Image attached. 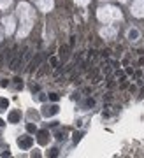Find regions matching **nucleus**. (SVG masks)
<instances>
[{
	"mask_svg": "<svg viewBox=\"0 0 144 158\" xmlns=\"http://www.w3.org/2000/svg\"><path fill=\"white\" fill-rule=\"evenodd\" d=\"M18 146L23 148V149H30V148L34 146V137H30V135L19 137V139H18Z\"/></svg>",
	"mask_w": 144,
	"mask_h": 158,
	"instance_id": "obj_1",
	"label": "nucleus"
},
{
	"mask_svg": "<svg viewBox=\"0 0 144 158\" xmlns=\"http://www.w3.org/2000/svg\"><path fill=\"white\" fill-rule=\"evenodd\" d=\"M30 60H32V47H26V49H25V53L21 55V60H19V67H21V65H26Z\"/></svg>",
	"mask_w": 144,
	"mask_h": 158,
	"instance_id": "obj_2",
	"label": "nucleus"
},
{
	"mask_svg": "<svg viewBox=\"0 0 144 158\" xmlns=\"http://www.w3.org/2000/svg\"><path fill=\"white\" fill-rule=\"evenodd\" d=\"M9 123H19L21 121V112L19 111H11L9 112V116H7Z\"/></svg>",
	"mask_w": 144,
	"mask_h": 158,
	"instance_id": "obj_3",
	"label": "nucleus"
},
{
	"mask_svg": "<svg viewBox=\"0 0 144 158\" xmlns=\"http://www.w3.org/2000/svg\"><path fill=\"white\" fill-rule=\"evenodd\" d=\"M39 65H40V55H37V56L30 62V65H28V69L26 70H28V72H35V70L39 69Z\"/></svg>",
	"mask_w": 144,
	"mask_h": 158,
	"instance_id": "obj_4",
	"label": "nucleus"
},
{
	"mask_svg": "<svg viewBox=\"0 0 144 158\" xmlns=\"http://www.w3.org/2000/svg\"><path fill=\"white\" fill-rule=\"evenodd\" d=\"M69 49H70V47L65 46V44H63V46H60V49H58V55H60V58H62V60L69 56Z\"/></svg>",
	"mask_w": 144,
	"mask_h": 158,
	"instance_id": "obj_5",
	"label": "nucleus"
},
{
	"mask_svg": "<svg viewBox=\"0 0 144 158\" xmlns=\"http://www.w3.org/2000/svg\"><path fill=\"white\" fill-rule=\"evenodd\" d=\"M46 139H47V132L46 130H40L39 132V142L40 144H46Z\"/></svg>",
	"mask_w": 144,
	"mask_h": 158,
	"instance_id": "obj_6",
	"label": "nucleus"
},
{
	"mask_svg": "<svg viewBox=\"0 0 144 158\" xmlns=\"http://www.w3.org/2000/svg\"><path fill=\"white\" fill-rule=\"evenodd\" d=\"M46 74V65H39V69H37V77H42Z\"/></svg>",
	"mask_w": 144,
	"mask_h": 158,
	"instance_id": "obj_7",
	"label": "nucleus"
},
{
	"mask_svg": "<svg viewBox=\"0 0 144 158\" xmlns=\"http://www.w3.org/2000/svg\"><path fill=\"white\" fill-rule=\"evenodd\" d=\"M9 107V100L7 99H0V111H4V109H7Z\"/></svg>",
	"mask_w": 144,
	"mask_h": 158,
	"instance_id": "obj_8",
	"label": "nucleus"
},
{
	"mask_svg": "<svg viewBox=\"0 0 144 158\" xmlns=\"http://www.w3.org/2000/svg\"><path fill=\"white\" fill-rule=\"evenodd\" d=\"M49 65L51 67H58V56H51L49 58Z\"/></svg>",
	"mask_w": 144,
	"mask_h": 158,
	"instance_id": "obj_9",
	"label": "nucleus"
},
{
	"mask_svg": "<svg viewBox=\"0 0 144 158\" xmlns=\"http://www.w3.org/2000/svg\"><path fill=\"white\" fill-rule=\"evenodd\" d=\"M35 130H37V128H35L34 123H28V125H26V132H28V134H34Z\"/></svg>",
	"mask_w": 144,
	"mask_h": 158,
	"instance_id": "obj_10",
	"label": "nucleus"
},
{
	"mask_svg": "<svg viewBox=\"0 0 144 158\" xmlns=\"http://www.w3.org/2000/svg\"><path fill=\"white\" fill-rule=\"evenodd\" d=\"M93 58H97V51L95 49H90L88 51V60H93Z\"/></svg>",
	"mask_w": 144,
	"mask_h": 158,
	"instance_id": "obj_11",
	"label": "nucleus"
},
{
	"mask_svg": "<svg viewBox=\"0 0 144 158\" xmlns=\"http://www.w3.org/2000/svg\"><path fill=\"white\" fill-rule=\"evenodd\" d=\"M56 112H58V105H53V107H49L47 114H56Z\"/></svg>",
	"mask_w": 144,
	"mask_h": 158,
	"instance_id": "obj_12",
	"label": "nucleus"
},
{
	"mask_svg": "<svg viewBox=\"0 0 144 158\" xmlns=\"http://www.w3.org/2000/svg\"><path fill=\"white\" fill-rule=\"evenodd\" d=\"M72 137H74V139H72L74 142H79V139H81V134H79V132H74V135H72Z\"/></svg>",
	"mask_w": 144,
	"mask_h": 158,
	"instance_id": "obj_13",
	"label": "nucleus"
},
{
	"mask_svg": "<svg viewBox=\"0 0 144 158\" xmlns=\"http://www.w3.org/2000/svg\"><path fill=\"white\" fill-rule=\"evenodd\" d=\"M86 105L88 107H93L95 105V99H86Z\"/></svg>",
	"mask_w": 144,
	"mask_h": 158,
	"instance_id": "obj_14",
	"label": "nucleus"
},
{
	"mask_svg": "<svg viewBox=\"0 0 144 158\" xmlns=\"http://www.w3.org/2000/svg\"><path fill=\"white\" fill-rule=\"evenodd\" d=\"M56 155H58V149L56 148H53L51 151H49V156H56Z\"/></svg>",
	"mask_w": 144,
	"mask_h": 158,
	"instance_id": "obj_15",
	"label": "nucleus"
},
{
	"mask_svg": "<svg viewBox=\"0 0 144 158\" xmlns=\"http://www.w3.org/2000/svg\"><path fill=\"white\" fill-rule=\"evenodd\" d=\"M49 99H51L53 102H56V100H58V95L56 93H49Z\"/></svg>",
	"mask_w": 144,
	"mask_h": 158,
	"instance_id": "obj_16",
	"label": "nucleus"
},
{
	"mask_svg": "<svg viewBox=\"0 0 144 158\" xmlns=\"http://www.w3.org/2000/svg\"><path fill=\"white\" fill-rule=\"evenodd\" d=\"M74 44H76V37H74V35H72V37H70V42H69V47H72V46H74Z\"/></svg>",
	"mask_w": 144,
	"mask_h": 158,
	"instance_id": "obj_17",
	"label": "nucleus"
},
{
	"mask_svg": "<svg viewBox=\"0 0 144 158\" xmlns=\"http://www.w3.org/2000/svg\"><path fill=\"white\" fill-rule=\"evenodd\" d=\"M104 99L107 100V102H111V100H113V95H111V93H107V95H104Z\"/></svg>",
	"mask_w": 144,
	"mask_h": 158,
	"instance_id": "obj_18",
	"label": "nucleus"
},
{
	"mask_svg": "<svg viewBox=\"0 0 144 158\" xmlns=\"http://www.w3.org/2000/svg\"><path fill=\"white\" fill-rule=\"evenodd\" d=\"M125 74H128V76H132V74H134V70L130 69V67H127V70H125Z\"/></svg>",
	"mask_w": 144,
	"mask_h": 158,
	"instance_id": "obj_19",
	"label": "nucleus"
},
{
	"mask_svg": "<svg viewBox=\"0 0 144 158\" xmlns=\"http://www.w3.org/2000/svg\"><path fill=\"white\" fill-rule=\"evenodd\" d=\"M102 56H105V58H107V56H109V49H104V51H102Z\"/></svg>",
	"mask_w": 144,
	"mask_h": 158,
	"instance_id": "obj_20",
	"label": "nucleus"
},
{
	"mask_svg": "<svg viewBox=\"0 0 144 158\" xmlns=\"http://www.w3.org/2000/svg\"><path fill=\"white\" fill-rule=\"evenodd\" d=\"M14 83H16L18 86H19V84H21V77H14Z\"/></svg>",
	"mask_w": 144,
	"mask_h": 158,
	"instance_id": "obj_21",
	"label": "nucleus"
},
{
	"mask_svg": "<svg viewBox=\"0 0 144 158\" xmlns=\"http://www.w3.org/2000/svg\"><path fill=\"white\" fill-rule=\"evenodd\" d=\"M104 74H111V69H109V67H107V65H105V67H104Z\"/></svg>",
	"mask_w": 144,
	"mask_h": 158,
	"instance_id": "obj_22",
	"label": "nucleus"
},
{
	"mask_svg": "<svg viewBox=\"0 0 144 158\" xmlns=\"http://www.w3.org/2000/svg\"><path fill=\"white\" fill-rule=\"evenodd\" d=\"M116 76H118V77H123V76H125V72H121V70H118V72H116Z\"/></svg>",
	"mask_w": 144,
	"mask_h": 158,
	"instance_id": "obj_23",
	"label": "nucleus"
},
{
	"mask_svg": "<svg viewBox=\"0 0 144 158\" xmlns=\"http://www.w3.org/2000/svg\"><path fill=\"white\" fill-rule=\"evenodd\" d=\"M2 156H11V151H9V149H7V151H4V153H2Z\"/></svg>",
	"mask_w": 144,
	"mask_h": 158,
	"instance_id": "obj_24",
	"label": "nucleus"
},
{
	"mask_svg": "<svg viewBox=\"0 0 144 158\" xmlns=\"http://www.w3.org/2000/svg\"><path fill=\"white\" fill-rule=\"evenodd\" d=\"M113 86H114V81H109V83H107V88H109V90H111Z\"/></svg>",
	"mask_w": 144,
	"mask_h": 158,
	"instance_id": "obj_25",
	"label": "nucleus"
},
{
	"mask_svg": "<svg viewBox=\"0 0 144 158\" xmlns=\"http://www.w3.org/2000/svg\"><path fill=\"white\" fill-rule=\"evenodd\" d=\"M4 125H6V121H4V119H0V127H4Z\"/></svg>",
	"mask_w": 144,
	"mask_h": 158,
	"instance_id": "obj_26",
	"label": "nucleus"
}]
</instances>
